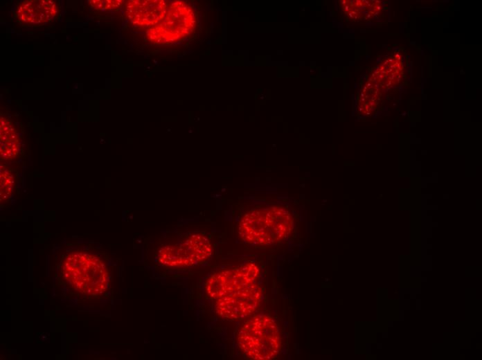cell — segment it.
Wrapping results in <instances>:
<instances>
[{
  "instance_id": "obj_3",
  "label": "cell",
  "mask_w": 482,
  "mask_h": 360,
  "mask_svg": "<svg viewBox=\"0 0 482 360\" xmlns=\"http://www.w3.org/2000/svg\"><path fill=\"white\" fill-rule=\"evenodd\" d=\"M238 344L249 359H272L281 350L282 337L279 327L269 315H255L239 329Z\"/></svg>"
},
{
  "instance_id": "obj_5",
  "label": "cell",
  "mask_w": 482,
  "mask_h": 360,
  "mask_svg": "<svg viewBox=\"0 0 482 360\" xmlns=\"http://www.w3.org/2000/svg\"><path fill=\"white\" fill-rule=\"evenodd\" d=\"M57 13L54 1L49 0L27 1L19 6L18 15L26 24L39 25L52 20Z\"/></svg>"
},
{
  "instance_id": "obj_1",
  "label": "cell",
  "mask_w": 482,
  "mask_h": 360,
  "mask_svg": "<svg viewBox=\"0 0 482 360\" xmlns=\"http://www.w3.org/2000/svg\"><path fill=\"white\" fill-rule=\"evenodd\" d=\"M259 273L258 267L249 262L209 276L205 290L215 301L216 313L231 321L242 320L251 314L262 298Z\"/></svg>"
},
{
  "instance_id": "obj_6",
  "label": "cell",
  "mask_w": 482,
  "mask_h": 360,
  "mask_svg": "<svg viewBox=\"0 0 482 360\" xmlns=\"http://www.w3.org/2000/svg\"><path fill=\"white\" fill-rule=\"evenodd\" d=\"M12 183V177L8 171L6 170L3 174L2 172L1 173V193L3 192L4 195V192H6V195H9V193L11 192Z\"/></svg>"
},
{
  "instance_id": "obj_4",
  "label": "cell",
  "mask_w": 482,
  "mask_h": 360,
  "mask_svg": "<svg viewBox=\"0 0 482 360\" xmlns=\"http://www.w3.org/2000/svg\"><path fill=\"white\" fill-rule=\"evenodd\" d=\"M212 255L209 240L200 233L190 235L179 246L168 245L159 251V262L168 267H193L208 260Z\"/></svg>"
},
{
  "instance_id": "obj_2",
  "label": "cell",
  "mask_w": 482,
  "mask_h": 360,
  "mask_svg": "<svg viewBox=\"0 0 482 360\" xmlns=\"http://www.w3.org/2000/svg\"><path fill=\"white\" fill-rule=\"evenodd\" d=\"M294 228V219L286 208L280 205L253 208L243 215L238 233L247 244L269 246L285 240Z\"/></svg>"
}]
</instances>
